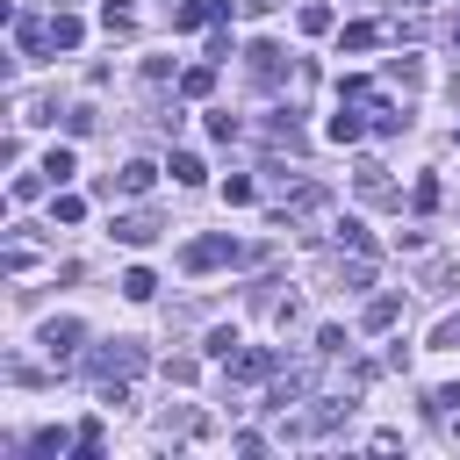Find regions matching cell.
Wrapping results in <instances>:
<instances>
[{"label": "cell", "instance_id": "3957f363", "mask_svg": "<svg viewBox=\"0 0 460 460\" xmlns=\"http://www.w3.org/2000/svg\"><path fill=\"white\" fill-rule=\"evenodd\" d=\"M72 172H79V158H72V144H50V151H43V180H50V187H65Z\"/></svg>", "mask_w": 460, "mask_h": 460}, {"label": "cell", "instance_id": "5bb4252c", "mask_svg": "<svg viewBox=\"0 0 460 460\" xmlns=\"http://www.w3.org/2000/svg\"><path fill=\"white\" fill-rule=\"evenodd\" d=\"M338 50H374V29H367V22H352V29L338 36Z\"/></svg>", "mask_w": 460, "mask_h": 460}, {"label": "cell", "instance_id": "e0dca14e", "mask_svg": "<svg viewBox=\"0 0 460 460\" xmlns=\"http://www.w3.org/2000/svg\"><path fill=\"white\" fill-rule=\"evenodd\" d=\"M50 216H58V223H79V216H86V201H79V194H58V201H50Z\"/></svg>", "mask_w": 460, "mask_h": 460}, {"label": "cell", "instance_id": "5b68a950", "mask_svg": "<svg viewBox=\"0 0 460 460\" xmlns=\"http://www.w3.org/2000/svg\"><path fill=\"white\" fill-rule=\"evenodd\" d=\"M151 237H158V223H151V216H115V244H129V252H137V244H151Z\"/></svg>", "mask_w": 460, "mask_h": 460}, {"label": "cell", "instance_id": "ffe728a7", "mask_svg": "<svg viewBox=\"0 0 460 460\" xmlns=\"http://www.w3.org/2000/svg\"><path fill=\"white\" fill-rule=\"evenodd\" d=\"M237 352V331H208V359H230Z\"/></svg>", "mask_w": 460, "mask_h": 460}, {"label": "cell", "instance_id": "6da1fadb", "mask_svg": "<svg viewBox=\"0 0 460 460\" xmlns=\"http://www.w3.org/2000/svg\"><path fill=\"white\" fill-rule=\"evenodd\" d=\"M223 259H237L230 237H194V244H187V266H194V273H208V266H223Z\"/></svg>", "mask_w": 460, "mask_h": 460}, {"label": "cell", "instance_id": "4fadbf2b", "mask_svg": "<svg viewBox=\"0 0 460 460\" xmlns=\"http://www.w3.org/2000/svg\"><path fill=\"white\" fill-rule=\"evenodd\" d=\"M129 22H137V14H129V7H115V0H108V7H101V29H108V36H122V29H129Z\"/></svg>", "mask_w": 460, "mask_h": 460}, {"label": "cell", "instance_id": "8fae6325", "mask_svg": "<svg viewBox=\"0 0 460 460\" xmlns=\"http://www.w3.org/2000/svg\"><path fill=\"white\" fill-rule=\"evenodd\" d=\"M395 316H402V302H395V295H374V302H367V331H388Z\"/></svg>", "mask_w": 460, "mask_h": 460}, {"label": "cell", "instance_id": "277c9868", "mask_svg": "<svg viewBox=\"0 0 460 460\" xmlns=\"http://www.w3.org/2000/svg\"><path fill=\"white\" fill-rule=\"evenodd\" d=\"M151 180H158V165H144V158H129V165L115 172V194H151Z\"/></svg>", "mask_w": 460, "mask_h": 460}, {"label": "cell", "instance_id": "ac0fdd59", "mask_svg": "<svg viewBox=\"0 0 460 460\" xmlns=\"http://www.w3.org/2000/svg\"><path fill=\"white\" fill-rule=\"evenodd\" d=\"M302 29H309V36H323V29H331V7H316V0H309V7H302Z\"/></svg>", "mask_w": 460, "mask_h": 460}, {"label": "cell", "instance_id": "30bf717a", "mask_svg": "<svg viewBox=\"0 0 460 460\" xmlns=\"http://www.w3.org/2000/svg\"><path fill=\"white\" fill-rule=\"evenodd\" d=\"M172 180H180V187H201V180H208V165H201L194 151H172Z\"/></svg>", "mask_w": 460, "mask_h": 460}, {"label": "cell", "instance_id": "7a4b0ae2", "mask_svg": "<svg viewBox=\"0 0 460 460\" xmlns=\"http://www.w3.org/2000/svg\"><path fill=\"white\" fill-rule=\"evenodd\" d=\"M93 367H101V374H137V367H144V352H137L129 338H115L108 352H93Z\"/></svg>", "mask_w": 460, "mask_h": 460}, {"label": "cell", "instance_id": "9a60e30c", "mask_svg": "<svg viewBox=\"0 0 460 460\" xmlns=\"http://www.w3.org/2000/svg\"><path fill=\"white\" fill-rule=\"evenodd\" d=\"M252 72H259V79H273V72H280V50H273V43H259V50H252Z\"/></svg>", "mask_w": 460, "mask_h": 460}, {"label": "cell", "instance_id": "7402d4cb", "mask_svg": "<svg viewBox=\"0 0 460 460\" xmlns=\"http://www.w3.org/2000/svg\"><path fill=\"white\" fill-rule=\"evenodd\" d=\"M431 402H438V410H460V381H453V388H438Z\"/></svg>", "mask_w": 460, "mask_h": 460}, {"label": "cell", "instance_id": "ba28073f", "mask_svg": "<svg viewBox=\"0 0 460 460\" xmlns=\"http://www.w3.org/2000/svg\"><path fill=\"white\" fill-rule=\"evenodd\" d=\"M122 295H129V302H151V295H158V273H151V266H129V273H122Z\"/></svg>", "mask_w": 460, "mask_h": 460}, {"label": "cell", "instance_id": "52a82bcc", "mask_svg": "<svg viewBox=\"0 0 460 460\" xmlns=\"http://www.w3.org/2000/svg\"><path fill=\"white\" fill-rule=\"evenodd\" d=\"M323 137H331V144H359V137H367V122H359V115H352V108H338V115H331V129H323Z\"/></svg>", "mask_w": 460, "mask_h": 460}, {"label": "cell", "instance_id": "7c38bea8", "mask_svg": "<svg viewBox=\"0 0 460 460\" xmlns=\"http://www.w3.org/2000/svg\"><path fill=\"white\" fill-rule=\"evenodd\" d=\"M72 338H79V323H72V316H58V323H43V345H50V352H72Z\"/></svg>", "mask_w": 460, "mask_h": 460}, {"label": "cell", "instance_id": "9c48e42d", "mask_svg": "<svg viewBox=\"0 0 460 460\" xmlns=\"http://www.w3.org/2000/svg\"><path fill=\"white\" fill-rule=\"evenodd\" d=\"M79 36H86L79 14H50V43H58V50H79Z\"/></svg>", "mask_w": 460, "mask_h": 460}, {"label": "cell", "instance_id": "d6986e66", "mask_svg": "<svg viewBox=\"0 0 460 460\" xmlns=\"http://www.w3.org/2000/svg\"><path fill=\"white\" fill-rule=\"evenodd\" d=\"M180 86H187V93H194V101H201V93H208V86H216V72H208V65H194V72H187V79H180Z\"/></svg>", "mask_w": 460, "mask_h": 460}, {"label": "cell", "instance_id": "44dd1931", "mask_svg": "<svg viewBox=\"0 0 460 460\" xmlns=\"http://www.w3.org/2000/svg\"><path fill=\"white\" fill-rule=\"evenodd\" d=\"M65 446H79L72 431H36V453H65Z\"/></svg>", "mask_w": 460, "mask_h": 460}, {"label": "cell", "instance_id": "8992f818", "mask_svg": "<svg viewBox=\"0 0 460 460\" xmlns=\"http://www.w3.org/2000/svg\"><path fill=\"white\" fill-rule=\"evenodd\" d=\"M230 374H237V381H266V374H273V359L244 345V352H230Z\"/></svg>", "mask_w": 460, "mask_h": 460}, {"label": "cell", "instance_id": "2e32d148", "mask_svg": "<svg viewBox=\"0 0 460 460\" xmlns=\"http://www.w3.org/2000/svg\"><path fill=\"white\" fill-rule=\"evenodd\" d=\"M252 194H259V187H252V180H244V172H230V180H223V201H237V208H244V201H252Z\"/></svg>", "mask_w": 460, "mask_h": 460}]
</instances>
